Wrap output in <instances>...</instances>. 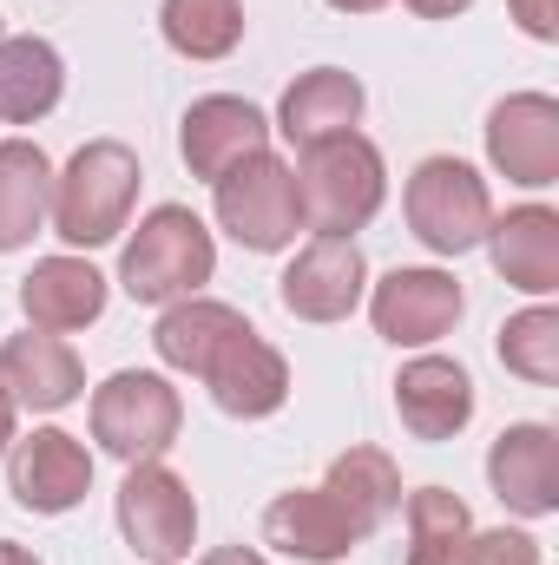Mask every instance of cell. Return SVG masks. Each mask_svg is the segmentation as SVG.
Masks as SVG:
<instances>
[{"label": "cell", "instance_id": "277c9868", "mask_svg": "<svg viewBox=\"0 0 559 565\" xmlns=\"http://www.w3.org/2000/svg\"><path fill=\"white\" fill-rule=\"evenodd\" d=\"M402 211H409V231L434 257H461L487 237L494 224V198H487V178L461 158H421L409 191H402Z\"/></svg>", "mask_w": 559, "mask_h": 565}, {"label": "cell", "instance_id": "30bf717a", "mask_svg": "<svg viewBox=\"0 0 559 565\" xmlns=\"http://www.w3.org/2000/svg\"><path fill=\"white\" fill-rule=\"evenodd\" d=\"M7 493L27 513H73L93 493V454L66 427H33L7 447Z\"/></svg>", "mask_w": 559, "mask_h": 565}, {"label": "cell", "instance_id": "7c38bea8", "mask_svg": "<svg viewBox=\"0 0 559 565\" xmlns=\"http://www.w3.org/2000/svg\"><path fill=\"white\" fill-rule=\"evenodd\" d=\"M198 382L211 388V402H218L231 422H264V415H277L283 402H289V362H283L251 322L204 362Z\"/></svg>", "mask_w": 559, "mask_h": 565}, {"label": "cell", "instance_id": "5b68a950", "mask_svg": "<svg viewBox=\"0 0 559 565\" xmlns=\"http://www.w3.org/2000/svg\"><path fill=\"white\" fill-rule=\"evenodd\" d=\"M211 191H218V224L244 250L271 257V250L296 244V231H303V191H296V171L283 164L277 151H257V158L231 164Z\"/></svg>", "mask_w": 559, "mask_h": 565}, {"label": "cell", "instance_id": "44dd1931", "mask_svg": "<svg viewBox=\"0 0 559 565\" xmlns=\"http://www.w3.org/2000/svg\"><path fill=\"white\" fill-rule=\"evenodd\" d=\"M53 211V164L33 139H0V250H27Z\"/></svg>", "mask_w": 559, "mask_h": 565}, {"label": "cell", "instance_id": "836d02e7", "mask_svg": "<svg viewBox=\"0 0 559 565\" xmlns=\"http://www.w3.org/2000/svg\"><path fill=\"white\" fill-rule=\"evenodd\" d=\"M336 13H376V7H389V0H329Z\"/></svg>", "mask_w": 559, "mask_h": 565}, {"label": "cell", "instance_id": "f1b7e54d", "mask_svg": "<svg viewBox=\"0 0 559 565\" xmlns=\"http://www.w3.org/2000/svg\"><path fill=\"white\" fill-rule=\"evenodd\" d=\"M507 13L520 20V33H527V40H553V33H559L553 0H507Z\"/></svg>", "mask_w": 559, "mask_h": 565}, {"label": "cell", "instance_id": "3957f363", "mask_svg": "<svg viewBox=\"0 0 559 565\" xmlns=\"http://www.w3.org/2000/svg\"><path fill=\"white\" fill-rule=\"evenodd\" d=\"M211 270H218V244H211L204 217L184 211V204H158L133 231L126 257H119L126 296L133 302H165V309L184 302V296H198L211 282Z\"/></svg>", "mask_w": 559, "mask_h": 565}, {"label": "cell", "instance_id": "ac0fdd59", "mask_svg": "<svg viewBox=\"0 0 559 565\" xmlns=\"http://www.w3.org/2000/svg\"><path fill=\"white\" fill-rule=\"evenodd\" d=\"M481 244H487L500 282H514L527 296H553L559 289V211H547V204H514L507 217L487 224Z\"/></svg>", "mask_w": 559, "mask_h": 565}, {"label": "cell", "instance_id": "4dcf8cb0", "mask_svg": "<svg viewBox=\"0 0 559 565\" xmlns=\"http://www.w3.org/2000/svg\"><path fill=\"white\" fill-rule=\"evenodd\" d=\"M198 565H264V553H251V546H218V553H204Z\"/></svg>", "mask_w": 559, "mask_h": 565}, {"label": "cell", "instance_id": "d6a6232c", "mask_svg": "<svg viewBox=\"0 0 559 565\" xmlns=\"http://www.w3.org/2000/svg\"><path fill=\"white\" fill-rule=\"evenodd\" d=\"M0 565H40L27 546H13V540H0Z\"/></svg>", "mask_w": 559, "mask_h": 565}, {"label": "cell", "instance_id": "9c48e42d", "mask_svg": "<svg viewBox=\"0 0 559 565\" xmlns=\"http://www.w3.org/2000/svg\"><path fill=\"white\" fill-rule=\"evenodd\" d=\"M461 309H467V296H461V282L447 277V270H389V277L369 289V322H376V335H389L395 349H428V342H441L454 322H461Z\"/></svg>", "mask_w": 559, "mask_h": 565}, {"label": "cell", "instance_id": "cb8c5ba5", "mask_svg": "<svg viewBox=\"0 0 559 565\" xmlns=\"http://www.w3.org/2000/svg\"><path fill=\"white\" fill-rule=\"evenodd\" d=\"M323 487L342 500V513H349L362 533H376V526H389V520L402 513V473H395V460H389L382 447H349V454H336Z\"/></svg>", "mask_w": 559, "mask_h": 565}, {"label": "cell", "instance_id": "f546056e", "mask_svg": "<svg viewBox=\"0 0 559 565\" xmlns=\"http://www.w3.org/2000/svg\"><path fill=\"white\" fill-rule=\"evenodd\" d=\"M409 7H415L421 20H454V13H467L474 0H409Z\"/></svg>", "mask_w": 559, "mask_h": 565}, {"label": "cell", "instance_id": "484cf974", "mask_svg": "<svg viewBox=\"0 0 559 565\" xmlns=\"http://www.w3.org/2000/svg\"><path fill=\"white\" fill-rule=\"evenodd\" d=\"M467 533H474L467 500H454L447 487H415L409 493V565H454Z\"/></svg>", "mask_w": 559, "mask_h": 565}, {"label": "cell", "instance_id": "d6986e66", "mask_svg": "<svg viewBox=\"0 0 559 565\" xmlns=\"http://www.w3.org/2000/svg\"><path fill=\"white\" fill-rule=\"evenodd\" d=\"M356 119H362V79L342 73V66H309V73H296V79L283 86L277 132L296 145V151L356 132Z\"/></svg>", "mask_w": 559, "mask_h": 565}, {"label": "cell", "instance_id": "1f68e13d", "mask_svg": "<svg viewBox=\"0 0 559 565\" xmlns=\"http://www.w3.org/2000/svg\"><path fill=\"white\" fill-rule=\"evenodd\" d=\"M13 415H20V408H13V402H7V388H0V454L13 447Z\"/></svg>", "mask_w": 559, "mask_h": 565}, {"label": "cell", "instance_id": "52a82bcc", "mask_svg": "<svg viewBox=\"0 0 559 565\" xmlns=\"http://www.w3.org/2000/svg\"><path fill=\"white\" fill-rule=\"evenodd\" d=\"M119 533L126 546L151 565H178L198 540V500L191 487L165 467V460H139L119 487Z\"/></svg>", "mask_w": 559, "mask_h": 565}, {"label": "cell", "instance_id": "4fadbf2b", "mask_svg": "<svg viewBox=\"0 0 559 565\" xmlns=\"http://www.w3.org/2000/svg\"><path fill=\"white\" fill-rule=\"evenodd\" d=\"M178 151H184L191 178H211V184H218L231 164L271 151V119H264L251 99H238V93L191 99V113L178 119Z\"/></svg>", "mask_w": 559, "mask_h": 565}, {"label": "cell", "instance_id": "d4e9b609", "mask_svg": "<svg viewBox=\"0 0 559 565\" xmlns=\"http://www.w3.org/2000/svg\"><path fill=\"white\" fill-rule=\"evenodd\" d=\"M165 46L184 60H224L244 40V0H165L158 7Z\"/></svg>", "mask_w": 559, "mask_h": 565}, {"label": "cell", "instance_id": "9a60e30c", "mask_svg": "<svg viewBox=\"0 0 559 565\" xmlns=\"http://www.w3.org/2000/svg\"><path fill=\"white\" fill-rule=\"evenodd\" d=\"M264 540L303 565H336V559H349L369 533L342 513V500L329 487H296V493H283V500L264 507Z\"/></svg>", "mask_w": 559, "mask_h": 565}, {"label": "cell", "instance_id": "ffe728a7", "mask_svg": "<svg viewBox=\"0 0 559 565\" xmlns=\"http://www.w3.org/2000/svg\"><path fill=\"white\" fill-rule=\"evenodd\" d=\"M20 309L33 329L46 335H66V329H86L106 316V277L86 264V257H40L33 277L20 282Z\"/></svg>", "mask_w": 559, "mask_h": 565}, {"label": "cell", "instance_id": "8fae6325", "mask_svg": "<svg viewBox=\"0 0 559 565\" xmlns=\"http://www.w3.org/2000/svg\"><path fill=\"white\" fill-rule=\"evenodd\" d=\"M487 158L507 184L547 191L559 184V99L547 93H514L487 113Z\"/></svg>", "mask_w": 559, "mask_h": 565}, {"label": "cell", "instance_id": "8992f818", "mask_svg": "<svg viewBox=\"0 0 559 565\" xmlns=\"http://www.w3.org/2000/svg\"><path fill=\"white\" fill-rule=\"evenodd\" d=\"M178 427H184V402H178V388H171L165 375H151V369H119L113 382L93 388V440H99L113 460H126V467L158 460V454L178 440Z\"/></svg>", "mask_w": 559, "mask_h": 565}, {"label": "cell", "instance_id": "6da1fadb", "mask_svg": "<svg viewBox=\"0 0 559 565\" xmlns=\"http://www.w3.org/2000/svg\"><path fill=\"white\" fill-rule=\"evenodd\" d=\"M139 151L119 139H93L73 151V164L53 178V231L73 244V250H99L113 244L126 224H133V204H139Z\"/></svg>", "mask_w": 559, "mask_h": 565}, {"label": "cell", "instance_id": "603a6c76", "mask_svg": "<svg viewBox=\"0 0 559 565\" xmlns=\"http://www.w3.org/2000/svg\"><path fill=\"white\" fill-rule=\"evenodd\" d=\"M60 93H66V60L46 40H33V33L0 40V126L46 119L60 106Z\"/></svg>", "mask_w": 559, "mask_h": 565}, {"label": "cell", "instance_id": "2e32d148", "mask_svg": "<svg viewBox=\"0 0 559 565\" xmlns=\"http://www.w3.org/2000/svg\"><path fill=\"white\" fill-rule=\"evenodd\" d=\"M0 388H7V402H13V408L60 415V408H73V402H80L86 369H80V355H73L60 335L27 329V335H7V342H0Z\"/></svg>", "mask_w": 559, "mask_h": 565}, {"label": "cell", "instance_id": "e0dca14e", "mask_svg": "<svg viewBox=\"0 0 559 565\" xmlns=\"http://www.w3.org/2000/svg\"><path fill=\"white\" fill-rule=\"evenodd\" d=\"M395 415L415 440H454L461 427L474 422V382L461 362L447 355H415L395 375Z\"/></svg>", "mask_w": 559, "mask_h": 565}, {"label": "cell", "instance_id": "7402d4cb", "mask_svg": "<svg viewBox=\"0 0 559 565\" xmlns=\"http://www.w3.org/2000/svg\"><path fill=\"white\" fill-rule=\"evenodd\" d=\"M251 316L244 309H231V302H211V296H184V302H171L165 316H158V329H151V349H158V362L165 369H178V375H204V362L244 329Z\"/></svg>", "mask_w": 559, "mask_h": 565}, {"label": "cell", "instance_id": "7a4b0ae2", "mask_svg": "<svg viewBox=\"0 0 559 565\" xmlns=\"http://www.w3.org/2000/svg\"><path fill=\"white\" fill-rule=\"evenodd\" d=\"M289 171L303 191V224H316V237H356L389 198V164H382L376 139H362V132L303 145V158Z\"/></svg>", "mask_w": 559, "mask_h": 565}, {"label": "cell", "instance_id": "5bb4252c", "mask_svg": "<svg viewBox=\"0 0 559 565\" xmlns=\"http://www.w3.org/2000/svg\"><path fill=\"white\" fill-rule=\"evenodd\" d=\"M487 480L494 500L520 520L559 513V434L547 422H514L487 454Z\"/></svg>", "mask_w": 559, "mask_h": 565}, {"label": "cell", "instance_id": "4316f807", "mask_svg": "<svg viewBox=\"0 0 559 565\" xmlns=\"http://www.w3.org/2000/svg\"><path fill=\"white\" fill-rule=\"evenodd\" d=\"M500 362H507V375H520L534 388H553L559 382V309L534 302V309L507 316L500 322Z\"/></svg>", "mask_w": 559, "mask_h": 565}, {"label": "cell", "instance_id": "ba28073f", "mask_svg": "<svg viewBox=\"0 0 559 565\" xmlns=\"http://www.w3.org/2000/svg\"><path fill=\"white\" fill-rule=\"evenodd\" d=\"M362 289H369V264L356 237H309L277 282L283 309L296 322H349Z\"/></svg>", "mask_w": 559, "mask_h": 565}, {"label": "cell", "instance_id": "83f0119b", "mask_svg": "<svg viewBox=\"0 0 559 565\" xmlns=\"http://www.w3.org/2000/svg\"><path fill=\"white\" fill-rule=\"evenodd\" d=\"M454 565H540V540H527V533H514V526H500V533H467L461 553H454Z\"/></svg>", "mask_w": 559, "mask_h": 565}]
</instances>
